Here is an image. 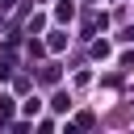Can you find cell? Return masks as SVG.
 Returning a JSON list of instances; mask_svg holds the SVG:
<instances>
[{
	"mask_svg": "<svg viewBox=\"0 0 134 134\" xmlns=\"http://www.w3.org/2000/svg\"><path fill=\"white\" fill-rule=\"evenodd\" d=\"M67 46V34H50V50H63Z\"/></svg>",
	"mask_w": 134,
	"mask_h": 134,
	"instance_id": "obj_3",
	"label": "cell"
},
{
	"mask_svg": "<svg viewBox=\"0 0 134 134\" xmlns=\"http://www.w3.org/2000/svg\"><path fill=\"white\" fill-rule=\"evenodd\" d=\"M59 80V67H42V84H54Z\"/></svg>",
	"mask_w": 134,
	"mask_h": 134,
	"instance_id": "obj_4",
	"label": "cell"
},
{
	"mask_svg": "<svg viewBox=\"0 0 134 134\" xmlns=\"http://www.w3.org/2000/svg\"><path fill=\"white\" fill-rule=\"evenodd\" d=\"M8 117H13V100H8V96H0V121H8Z\"/></svg>",
	"mask_w": 134,
	"mask_h": 134,
	"instance_id": "obj_2",
	"label": "cell"
},
{
	"mask_svg": "<svg viewBox=\"0 0 134 134\" xmlns=\"http://www.w3.org/2000/svg\"><path fill=\"white\" fill-rule=\"evenodd\" d=\"M54 13H59V21H71V17H75V8H71V4H67V0H63V4H59V8H54Z\"/></svg>",
	"mask_w": 134,
	"mask_h": 134,
	"instance_id": "obj_1",
	"label": "cell"
}]
</instances>
